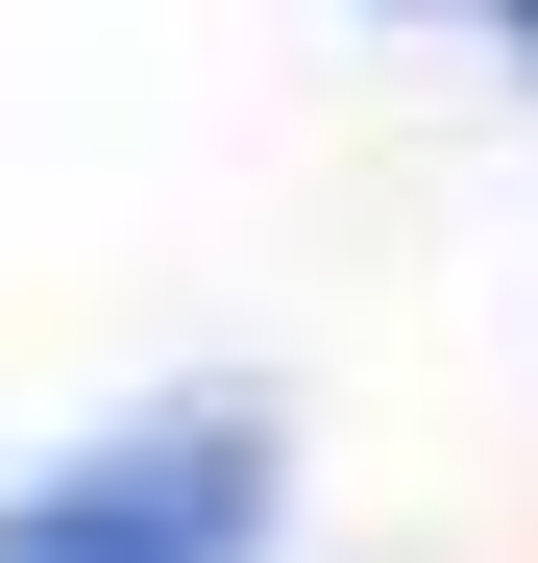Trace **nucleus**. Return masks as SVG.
I'll use <instances>...</instances> for the list:
<instances>
[{
	"instance_id": "obj_1",
	"label": "nucleus",
	"mask_w": 538,
	"mask_h": 563,
	"mask_svg": "<svg viewBox=\"0 0 538 563\" xmlns=\"http://www.w3.org/2000/svg\"><path fill=\"white\" fill-rule=\"evenodd\" d=\"M245 515H269V393H171L147 441L49 465L0 515V563H245Z\"/></svg>"
},
{
	"instance_id": "obj_2",
	"label": "nucleus",
	"mask_w": 538,
	"mask_h": 563,
	"mask_svg": "<svg viewBox=\"0 0 538 563\" xmlns=\"http://www.w3.org/2000/svg\"><path fill=\"white\" fill-rule=\"evenodd\" d=\"M514 25H538V0H514Z\"/></svg>"
}]
</instances>
